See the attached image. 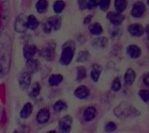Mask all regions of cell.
I'll return each instance as SVG.
<instances>
[{
  "label": "cell",
  "mask_w": 149,
  "mask_h": 133,
  "mask_svg": "<svg viewBox=\"0 0 149 133\" xmlns=\"http://www.w3.org/2000/svg\"><path fill=\"white\" fill-rule=\"evenodd\" d=\"M11 60V39L6 33L0 35V78H4L10 70Z\"/></svg>",
  "instance_id": "1"
},
{
  "label": "cell",
  "mask_w": 149,
  "mask_h": 133,
  "mask_svg": "<svg viewBox=\"0 0 149 133\" xmlns=\"http://www.w3.org/2000/svg\"><path fill=\"white\" fill-rule=\"evenodd\" d=\"M114 115L118 118H127L129 117H137L140 116V112L127 102L120 103L117 105L113 111Z\"/></svg>",
  "instance_id": "2"
},
{
  "label": "cell",
  "mask_w": 149,
  "mask_h": 133,
  "mask_svg": "<svg viewBox=\"0 0 149 133\" xmlns=\"http://www.w3.org/2000/svg\"><path fill=\"white\" fill-rule=\"evenodd\" d=\"M75 49H76L75 44L72 40H69L65 44H64V45L62 47L61 56L59 58V63L62 65H68L71 64V62L74 57Z\"/></svg>",
  "instance_id": "3"
},
{
  "label": "cell",
  "mask_w": 149,
  "mask_h": 133,
  "mask_svg": "<svg viewBox=\"0 0 149 133\" xmlns=\"http://www.w3.org/2000/svg\"><path fill=\"white\" fill-rule=\"evenodd\" d=\"M55 47H56L55 43L50 42L40 50L39 55L42 57H44L45 60L52 62L55 58Z\"/></svg>",
  "instance_id": "4"
},
{
  "label": "cell",
  "mask_w": 149,
  "mask_h": 133,
  "mask_svg": "<svg viewBox=\"0 0 149 133\" xmlns=\"http://www.w3.org/2000/svg\"><path fill=\"white\" fill-rule=\"evenodd\" d=\"M72 118L70 115H65L58 121V128L63 133H69L72 131Z\"/></svg>",
  "instance_id": "5"
},
{
  "label": "cell",
  "mask_w": 149,
  "mask_h": 133,
  "mask_svg": "<svg viewBox=\"0 0 149 133\" xmlns=\"http://www.w3.org/2000/svg\"><path fill=\"white\" fill-rule=\"evenodd\" d=\"M50 118H51V112L48 108H41L36 115L37 122L40 125L46 124L50 120Z\"/></svg>",
  "instance_id": "6"
},
{
  "label": "cell",
  "mask_w": 149,
  "mask_h": 133,
  "mask_svg": "<svg viewBox=\"0 0 149 133\" xmlns=\"http://www.w3.org/2000/svg\"><path fill=\"white\" fill-rule=\"evenodd\" d=\"M90 89L86 86V85H79L78 86L73 92V95L75 96V98H77L78 99L80 100H84L88 98V97L90 96Z\"/></svg>",
  "instance_id": "7"
},
{
  "label": "cell",
  "mask_w": 149,
  "mask_h": 133,
  "mask_svg": "<svg viewBox=\"0 0 149 133\" xmlns=\"http://www.w3.org/2000/svg\"><path fill=\"white\" fill-rule=\"evenodd\" d=\"M31 82V75L29 74L27 71H24L18 77V85L22 90H26Z\"/></svg>",
  "instance_id": "8"
},
{
  "label": "cell",
  "mask_w": 149,
  "mask_h": 133,
  "mask_svg": "<svg viewBox=\"0 0 149 133\" xmlns=\"http://www.w3.org/2000/svg\"><path fill=\"white\" fill-rule=\"evenodd\" d=\"M26 18L24 15H19L15 21V30L19 33H24L28 28L26 24Z\"/></svg>",
  "instance_id": "9"
},
{
  "label": "cell",
  "mask_w": 149,
  "mask_h": 133,
  "mask_svg": "<svg viewBox=\"0 0 149 133\" xmlns=\"http://www.w3.org/2000/svg\"><path fill=\"white\" fill-rule=\"evenodd\" d=\"M37 51H38V49H37L36 45H34V44H26L23 48V54H24V58L27 61L33 59Z\"/></svg>",
  "instance_id": "10"
},
{
  "label": "cell",
  "mask_w": 149,
  "mask_h": 133,
  "mask_svg": "<svg viewBox=\"0 0 149 133\" xmlns=\"http://www.w3.org/2000/svg\"><path fill=\"white\" fill-rule=\"evenodd\" d=\"M107 19L114 25H120L125 19V17L120 13V12H113V11H110L107 13Z\"/></svg>",
  "instance_id": "11"
},
{
  "label": "cell",
  "mask_w": 149,
  "mask_h": 133,
  "mask_svg": "<svg viewBox=\"0 0 149 133\" xmlns=\"http://www.w3.org/2000/svg\"><path fill=\"white\" fill-rule=\"evenodd\" d=\"M128 32L133 37H141L145 33V29L140 24H133L128 27Z\"/></svg>",
  "instance_id": "12"
},
{
  "label": "cell",
  "mask_w": 149,
  "mask_h": 133,
  "mask_svg": "<svg viewBox=\"0 0 149 133\" xmlns=\"http://www.w3.org/2000/svg\"><path fill=\"white\" fill-rule=\"evenodd\" d=\"M97 116V109L94 106H88L83 113V118L86 122H91L95 119Z\"/></svg>",
  "instance_id": "13"
},
{
  "label": "cell",
  "mask_w": 149,
  "mask_h": 133,
  "mask_svg": "<svg viewBox=\"0 0 149 133\" xmlns=\"http://www.w3.org/2000/svg\"><path fill=\"white\" fill-rule=\"evenodd\" d=\"M136 79V72L132 69L128 68L124 75V82L126 86H131Z\"/></svg>",
  "instance_id": "14"
},
{
  "label": "cell",
  "mask_w": 149,
  "mask_h": 133,
  "mask_svg": "<svg viewBox=\"0 0 149 133\" xmlns=\"http://www.w3.org/2000/svg\"><path fill=\"white\" fill-rule=\"evenodd\" d=\"M146 10L145 4L142 2H137L134 4L132 9V15L134 17H141Z\"/></svg>",
  "instance_id": "15"
},
{
  "label": "cell",
  "mask_w": 149,
  "mask_h": 133,
  "mask_svg": "<svg viewBox=\"0 0 149 133\" xmlns=\"http://www.w3.org/2000/svg\"><path fill=\"white\" fill-rule=\"evenodd\" d=\"M32 112H33V105H32V104L31 102H26L23 105V107H22V109L20 111V113H19L20 118L22 119H26V118H28L31 115Z\"/></svg>",
  "instance_id": "16"
},
{
  "label": "cell",
  "mask_w": 149,
  "mask_h": 133,
  "mask_svg": "<svg viewBox=\"0 0 149 133\" xmlns=\"http://www.w3.org/2000/svg\"><path fill=\"white\" fill-rule=\"evenodd\" d=\"M64 80V77L62 74L60 73H55V74H52L49 77L48 79V85L51 87H56L58 86Z\"/></svg>",
  "instance_id": "17"
},
{
  "label": "cell",
  "mask_w": 149,
  "mask_h": 133,
  "mask_svg": "<svg viewBox=\"0 0 149 133\" xmlns=\"http://www.w3.org/2000/svg\"><path fill=\"white\" fill-rule=\"evenodd\" d=\"M127 55L130 57H132L134 59H136V58H138V57H141V50L136 44H130L127 47Z\"/></svg>",
  "instance_id": "18"
},
{
  "label": "cell",
  "mask_w": 149,
  "mask_h": 133,
  "mask_svg": "<svg viewBox=\"0 0 149 133\" xmlns=\"http://www.w3.org/2000/svg\"><path fill=\"white\" fill-rule=\"evenodd\" d=\"M39 66H40V64L38 63V60H36V59L29 60V61H27V64H26V71H27L31 75L34 74L39 70Z\"/></svg>",
  "instance_id": "19"
},
{
  "label": "cell",
  "mask_w": 149,
  "mask_h": 133,
  "mask_svg": "<svg viewBox=\"0 0 149 133\" xmlns=\"http://www.w3.org/2000/svg\"><path fill=\"white\" fill-rule=\"evenodd\" d=\"M102 72V66L98 64H94L92 67V71H91V78L93 82L97 83L100 78Z\"/></svg>",
  "instance_id": "20"
},
{
  "label": "cell",
  "mask_w": 149,
  "mask_h": 133,
  "mask_svg": "<svg viewBox=\"0 0 149 133\" xmlns=\"http://www.w3.org/2000/svg\"><path fill=\"white\" fill-rule=\"evenodd\" d=\"M40 92H41V85H40V84L38 82H35L31 86L29 96L31 98H38L39 96Z\"/></svg>",
  "instance_id": "21"
},
{
  "label": "cell",
  "mask_w": 149,
  "mask_h": 133,
  "mask_svg": "<svg viewBox=\"0 0 149 133\" xmlns=\"http://www.w3.org/2000/svg\"><path fill=\"white\" fill-rule=\"evenodd\" d=\"M67 108H68V105H67L66 102H65L64 100H58L53 105V110L55 112H64V111L67 110Z\"/></svg>",
  "instance_id": "22"
},
{
  "label": "cell",
  "mask_w": 149,
  "mask_h": 133,
  "mask_svg": "<svg viewBox=\"0 0 149 133\" xmlns=\"http://www.w3.org/2000/svg\"><path fill=\"white\" fill-rule=\"evenodd\" d=\"M26 24H27V28L31 30H36L38 26V21L36 18V17L33 15H31L26 18Z\"/></svg>",
  "instance_id": "23"
},
{
  "label": "cell",
  "mask_w": 149,
  "mask_h": 133,
  "mask_svg": "<svg viewBox=\"0 0 149 133\" xmlns=\"http://www.w3.org/2000/svg\"><path fill=\"white\" fill-rule=\"evenodd\" d=\"M86 76H87V71L84 66L77 67V75H76V81L77 82L83 81L85 78H86Z\"/></svg>",
  "instance_id": "24"
},
{
  "label": "cell",
  "mask_w": 149,
  "mask_h": 133,
  "mask_svg": "<svg viewBox=\"0 0 149 133\" xmlns=\"http://www.w3.org/2000/svg\"><path fill=\"white\" fill-rule=\"evenodd\" d=\"M108 44V39L105 37H100L94 39L93 42V45L96 48H105Z\"/></svg>",
  "instance_id": "25"
},
{
  "label": "cell",
  "mask_w": 149,
  "mask_h": 133,
  "mask_svg": "<svg viewBox=\"0 0 149 133\" xmlns=\"http://www.w3.org/2000/svg\"><path fill=\"white\" fill-rule=\"evenodd\" d=\"M47 22L52 26V29L55 30H58L61 26V18L58 17H52L48 19Z\"/></svg>",
  "instance_id": "26"
},
{
  "label": "cell",
  "mask_w": 149,
  "mask_h": 133,
  "mask_svg": "<svg viewBox=\"0 0 149 133\" xmlns=\"http://www.w3.org/2000/svg\"><path fill=\"white\" fill-rule=\"evenodd\" d=\"M89 31L93 34V35H101L103 32V28L101 26V24H100L99 23H95L89 26Z\"/></svg>",
  "instance_id": "27"
},
{
  "label": "cell",
  "mask_w": 149,
  "mask_h": 133,
  "mask_svg": "<svg viewBox=\"0 0 149 133\" xmlns=\"http://www.w3.org/2000/svg\"><path fill=\"white\" fill-rule=\"evenodd\" d=\"M90 58V53L87 51H82L79 53L78 57H77V62L78 63H83L88 61Z\"/></svg>",
  "instance_id": "28"
},
{
  "label": "cell",
  "mask_w": 149,
  "mask_h": 133,
  "mask_svg": "<svg viewBox=\"0 0 149 133\" xmlns=\"http://www.w3.org/2000/svg\"><path fill=\"white\" fill-rule=\"evenodd\" d=\"M47 7H48V3L46 0H38L36 5L37 10L39 13H44L46 10Z\"/></svg>",
  "instance_id": "29"
},
{
  "label": "cell",
  "mask_w": 149,
  "mask_h": 133,
  "mask_svg": "<svg viewBox=\"0 0 149 133\" xmlns=\"http://www.w3.org/2000/svg\"><path fill=\"white\" fill-rule=\"evenodd\" d=\"M127 8V0H115V9L118 12H122Z\"/></svg>",
  "instance_id": "30"
},
{
  "label": "cell",
  "mask_w": 149,
  "mask_h": 133,
  "mask_svg": "<svg viewBox=\"0 0 149 133\" xmlns=\"http://www.w3.org/2000/svg\"><path fill=\"white\" fill-rule=\"evenodd\" d=\"M138 95L140 97V98L146 104H148L149 102V91L146 89H141L139 91Z\"/></svg>",
  "instance_id": "31"
},
{
  "label": "cell",
  "mask_w": 149,
  "mask_h": 133,
  "mask_svg": "<svg viewBox=\"0 0 149 133\" xmlns=\"http://www.w3.org/2000/svg\"><path fill=\"white\" fill-rule=\"evenodd\" d=\"M111 89L114 92H117V91H120V89H121V82H120V78H115L113 80L112 85H111Z\"/></svg>",
  "instance_id": "32"
},
{
  "label": "cell",
  "mask_w": 149,
  "mask_h": 133,
  "mask_svg": "<svg viewBox=\"0 0 149 133\" xmlns=\"http://www.w3.org/2000/svg\"><path fill=\"white\" fill-rule=\"evenodd\" d=\"M118 126H117V124L111 121V122H108L105 125V132L107 133H112L113 132H115L117 130Z\"/></svg>",
  "instance_id": "33"
},
{
  "label": "cell",
  "mask_w": 149,
  "mask_h": 133,
  "mask_svg": "<svg viewBox=\"0 0 149 133\" xmlns=\"http://www.w3.org/2000/svg\"><path fill=\"white\" fill-rule=\"evenodd\" d=\"M65 5V3L63 1H61V0L56 1V2L54 3V5H53V10H54L55 12L60 13V12L64 10Z\"/></svg>",
  "instance_id": "34"
},
{
  "label": "cell",
  "mask_w": 149,
  "mask_h": 133,
  "mask_svg": "<svg viewBox=\"0 0 149 133\" xmlns=\"http://www.w3.org/2000/svg\"><path fill=\"white\" fill-rule=\"evenodd\" d=\"M110 3H111V0H100V3H99V5H100L101 10H107L109 8Z\"/></svg>",
  "instance_id": "35"
},
{
  "label": "cell",
  "mask_w": 149,
  "mask_h": 133,
  "mask_svg": "<svg viewBox=\"0 0 149 133\" xmlns=\"http://www.w3.org/2000/svg\"><path fill=\"white\" fill-rule=\"evenodd\" d=\"M100 0H88V4H87V8L88 9H93L95 8L97 5H99Z\"/></svg>",
  "instance_id": "36"
},
{
  "label": "cell",
  "mask_w": 149,
  "mask_h": 133,
  "mask_svg": "<svg viewBox=\"0 0 149 133\" xmlns=\"http://www.w3.org/2000/svg\"><path fill=\"white\" fill-rule=\"evenodd\" d=\"M79 3V6L81 10H84L86 8H87V4H88V0H78Z\"/></svg>",
  "instance_id": "37"
},
{
  "label": "cell",
  "mask_w": 149,
  "mask_h": 133,
  "mask_svg": "<svg viewBox=\"0 0 149 133\" xmlns=\"http://www.w3.org/2000/svg\"><path fill=\"white\" fill-rule=\"evenodd\" d=\"M43 30H44V31H45V33H47V34H49V33L51 32V30H52V26L49 24L48 22H46L45 24H44Z\"/></svg>",
  "instance_id": "38"
},
{
  "label": "cell",
  "mask_w": 149,
  "mask_h": 133,
  "mask_svg": "<svg viewBox=\"0 0 149 133\" xmlns=\"http://www.w3.org/2000/svg\"><path fill=\"white\" fill-rule=\"evenodd\" d=\"M143 83L144 85L147 86V87H149V73H146L143 77Z\"/></svg>",
  "instance_id": "39"
},
{
  "label": "cell",
  "mask_w": 149,
  "mask_h": 133,
  "mask_svg": "<svg viewBox=\"0 0 149 133\" xmlns=\"http://www.w3.org/2000/svg\"><path fill=\"white\" fill-rule=\"evenodd\" d=\"M92 17H92L91 15H89V16L86 17H85V20H84V24H88L91 22Z\"/></svg>",
  "instance_id": "40"
},
{
  "label": "cell",
  "mask_w": 149,
  "mask_h": 133,
  "mask_svg": "<svg viewBox=\"0 0 149 133\" xmlns=\"http://www.w3.org/2000/svg\"><path fill=\"white\" fill-rule=\"evenodd\" d=\"M46 133H58L56 131H54V130H52V131H49V132H47Z\"/></svg>",
  "instance_id": "41"
},
{
  "label": "cell",
  "mask_w": 149,
  "mask_h": 133,
  "mask_svg": "<svg viewBox=\"0 0 149 133\" xmlns=\"http://www.w3.org/2000/svg\"><path fill=\"white\" fill-rule=\"evenodd\" d=\"M12 133H18V132H17V130H15V131H14Z\"/></svg>",
  "instance_id": "42"
}]
</instances>
